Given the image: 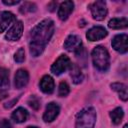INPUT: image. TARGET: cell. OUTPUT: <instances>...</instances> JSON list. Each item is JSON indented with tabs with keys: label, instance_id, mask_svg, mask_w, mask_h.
<instances>
[{
	"label": "cell",
	"instance_id": "6",
	"mask_svg": "<svg viewBox=\"0 0 128 128\" xmlns=\"http://www.w3.org/2000/svg\"><path fill=\"white\" fill-rule=\"evenodd\" d=\"M128 36L126 34H119L116 35L113 40H112V47L114 48V50H116L117 52L124 54L128 51Z\"/></svg>",
	"mask_w": 128,
	"mask_h": 128
},
{
	"label": "cell",
	"instance_id": "23",
	"mask_svg": "<svg viewBox=\"0 0 128 128\" xmlns=\"http://www.w3.org/2000/svg\"><path fill=\"white\" fill-rule=\"evenodd\" d=\"M14 60L17 63L24 62V60H25V52H24V49L23 48H19L16 51V53L14 54Z\"/></svg>",
	"mask_w": 128,
	"mask_h": 128
},
{
	"label": "cell",
	"instance_id": "22",
	"mask_svg": "<svg viewBox=\"0 0 128 128\" xmlns=\"http://www.w3.org/2000/svg\"><path fill=\"white\" fill-rule=\"evenodd\" d=\"M69 91H70L69 85L66 82H61L59 84V88H58V94H59V96L65 97V96H67L69 94Z\"/></svg>",
	"mask_w": 128,
	"mask_h": 128
},
{
	"label": "cell",
	"instance_id": "8",
	"mask_svg": "<svg viewBox=\"0 0 128 128\" xmlns=\"http://www.w3.org/2000/svg\"><path fill=\"white\" fill-rule=\"evenodd\" d=\"M81 45H82V42H81V38L78 36V35H75V34H71L69 35L65 42H64V48L68 51H73V52H76L78 51L80 48H81Z\"/></svg>",
	"mask_w": 128,
	"mask_h": 128
},
{
	"label": "cell",
	"instance_id": "7",
	"mask_svg": "<svg viewBox=\"0 0 128 128\" xmlns=\"http://www.w3.org/2000/svg\"><path fill=\"white\" fill-rule=\"evenodd\" d=\"M22 33H23V23L21 21H16L6 33L5 39L9 41H17L22 36Z\"/></svg>",
	"mask_w": 128,
	"mask_h": 128
},
{
	"label": "cell",
	"instance_id": "30",
	"mask_svg": "<svg viewBox=\"0 0 128 128\" xmlns=\"http://www.w3.org/2000/svg\"><path fill=\"white\" fill-rule=\"evenodd\" d=\"M123 128H128V125H127V124H126V125H124V127H123Z\"/></svg>",
	"mask_w": 128,
	"mask_h": 128
},
{
	"label": "cell",
	"instance_id": "27",
	"mask_svg": "<svg viewBox=\"0 0 128 128\" xmlns=\"http://www.w3.org/2000/svg\"><path fill=\"white\" fill-rule=\"evenodd\" d=\"M56 6H57V2H51V3H49V5H48L50 11H54Z\"/></svg>",
	"mask_w": 128,
	"mask_h": 128
},
{
	"label": "cell",
	"instance_id": "20",
	"mask_svg": "<svg viewBox=\"0 0 128 128\" xmlns=\"http://www.w3.org/2000/svg\"><path fill=\"white\" fill-rule=\"evenodd\" d=\"M9 71L3 67H0V86L5 87L9 84Z\"/></svg>",
	"mask_w": 128,
	"mask_h": 128
},
{
	"label": "cell",
	"instance_id": "18",
	"mask_svg": "<svg viewBox=\"0 0 128 128\" xmlns=\"http://www.w3.org/2000/svg\"><path fill=\"white\" fill-rule=\"evenodd\" d=\"M108 26L111 29H123L128 26L127 18H113L109 21Z\"/></svg>",
	"mask_w": 128,
	"mask_h": 128
},
{
	"label": "cell",
	"instance_id": "2",
	"mask_svg": "<svg viewBox=\"0 0 128 128\" xmlns=\"http://www.w3.org/2000/svg\"><path fill=\"white\" fill-rule=\"evenodd\" d=\"M96 122V111L93 107L82 109L76 116L75 128H94Z\"/></svg>",
	"mask_w": 128,
	"mask_h": 128
},
{
	"label": "cell",
	"instance_id": "13",
	"mask_svg": "<svg viewBox=\"0 0 128 128\" xmlns=\"http://www.w3.org/2000/svg\"><path fill=\"white\" fill-rule=\"evenodd\" d=\"M28 81H29L28 72L24 69H19L15 74V80H14L15 87L18 89H21L27 85Z\"/></svg>",
	"mask_w": 128,
	"mask_h": 128
},
{
	"label": "cell",
	"instance_id": "5",
	"mask_svg": "<svg viewBox=\"0 0 128 128\" xmlns=\"http://www.w3.org/2000/svg\"><path fill=\"white\" fill-rule=\"evenodd\" d=\"M71 65V61L67 55H60L56 61L51 66V72L55 75H60L63 72H65L67 69H69Z\"/></svg>",
	"mask_w": 128,
	"mask_h": 128
},
{
	"label": "cell",
	"instance_id": "17",
	"mask_svg": "<svg viewBox=\"0 0 128 128\" xmlns=\"http://www.w3.org/2000/svg\"><path fill=\"white\" fill-rule=\"evenodd\" d=\"M11 117H12V119L16 123H22V122H25L27 120V118H28V112L23 107H19V108H17L12 113Z\"/></svg>",
	"mask_w": 128,
	"mask_h": 128
},
{
	"label": "cell",
	"instance_id": "16",
	"mask_svg": "<svg viewBox=\"0 0 128 128\" xmlns=\"http://www.w3.org/2000/svg\"><path fill=\"white\" fill-rule=\"evenodd\" d=\"M69 69H70V76H71V78H72V81H73L75 84L81 83L82 80H83V78H84V76H83V74H82L80 68H79L76 64H72V63H71Z\"/></svg>",
	"mask_w": 128,
	"mask_h": 128
},
{
	"label": "cell",
	"instance_id": "12",
	"mask_svg": "<svg viewBox=\"0 0 128 128\" xmlns=\"http://www.w3.org/2000/svg\"><path fill=\"white\" fill-rule=\"evenodd\" d=\"M39 86H40V89L42 92H44L46 94H51L54 91L55 83H54L53 78L50 75H45L41 78Z\"/></svg>",
	"mask_w": 128,
	"mask_h": 128
},
{
	"label": "cell",
	"instance_id": "26",
	"mask_svg": "<svg viewBox=\"0 0 128 128\" xmlns=\"http://www.w3.org/2000/svg\"><path fill=\"white\" fill-rule=\"evenodd\" d=\"M18 3H20V1L19 0H13V1H10V0H3V4H5V5H16V4H18Z\"/></svg>",
	"mask_w": 128,
	"mask_h": 128
},
{
	"label": "cell",
	"instance_id": "19",
	"mask_svg": "<svg viewBox=\"0 0 128 128\" xmlns=\"http://www.w3.org/2000/svg\"><path fill=\"white\" fill-rule=\"evenodd\" d=\"M123 116H124V112H123V109L121 107H117V108H115L114 110H112L110 112L111 120L115 125H118V124L121 123V121L123 119Z\"/></svg>",
	"mask_w": 128,
	"mask_h": 128
},
{
	"label": "cell",
	"instance_id": "29",
	"mask_svg": "<svg viewBox=\"0 0 128 128\" xmlns=\"http://www.w3.org/2000/svg\"><path fill=\"white\" fill-rule=\"evenodd\" d=\"M28 128H38V127H35V126H30V127H28Z\"/></svg>",
	"mask_w": 128,
	"mask_h": 128
},
{
	"label": "cell",
	"instance_id": "15",
	"mask_svg": "<svg viewBox=\"0 0 128 128\" xmlns=\"http://www.w3.org/2000/svg\"><path fill=\"white\" fill-rule=\"evenodd\" d=\"M110 87L112 88V90H114L115 92L118 93L119 97L123 101H127V99H128V93H127V86L125 84L120 83V82H115V83H112L110 85Z\"/></svg>",
	"mask_w": 128,
	"mask_h": 128
},
{
	"label": "cell",
	"instance_id": "21",
	"mask_svg": "<svg viewBox=\"0 0 128 128\" xmlns=\"http://www.w3.org/2000/svg\"><path fill=\"white\" fill-rule=\"evenodd\" d=\"M36 5L34 3H31V2H24L22 4V6L20 7V12L21 13H27V12H34L36 11Z\"/></svg>",
	"mask_w": 128,
	"mask_h": 128
},
{
	"label": "cell",
	"instance_id": "3",
	"mask_svg": "<svg viewBox=\"0 0 128 128\" xmlns=\"http://www.w3.org/2000/svg\"><path fill=\"white\" fill-rule=\"evenodd\" d=\"M92 61L94 66L100 71H106L110 66V56L104 46L98 45L92 51Z\"/></svg>",
	"mask_w": 128,
	"mask_h": 128
},
{
	"label": "cell",
	"instance_id": "10",
	"mask_svg": "<svg viewBox=\"0 0 128 128\" xmlns=\"http://www.w3.org/2000/svg\"><path fill=\"white\" fill-rule=\"evenodd\" d=\"M60 112V107L58 104L51 102L46 106L45 112L43 114V120L45 122H52L53 120H55V118L58 116Z\"/></svg>",
	"mask_w": 128,
	"mask_h": 128
},
{
	"label": "cell",
	"instance_id": "24",
	"mask_svg": "<svg viewBox=\"0 0 128 128\" xmlns=\"http://www.w3.org/2000/svg\"><path fill=\"white\" fill-rule=\"evenodd\" d=\"M28 104H29L30 107H32V108L35 109V110H38L39 107H40V101H39V99L36 98L35 96H32V97L29 99Z\"/></svg>",
	"mask_w": 128,
	"mask_h": 128
},
{
	"label": "cell",
	"instance_id": "1",
	"mask_svg": "<svg viewBox=\"0 0 128 128\" xmlns=\"http://www.w3.org/2000/svg\"><path fill=\"white\" fill-rule=\"evenodd\" d=\"M54 33V22L51 19H44L39 22L31 32L30 53L32 56H39L45 49L46 44Z\"/></svg>",
	"mask_w": 128,
	"mask_h": 128
},
{
	"label": "cell",
	"instance_id": "25",
	"mask_svg": "<svg viewBox=\"0 0 128 128\" xmlns=\"http://www.w3.org/2000/svg\"><path fill=\"white\" fill-rule=\"evenodd\" d=\"M0 128H11V124L8 120L3 119L0 121Z\"/></svg>",
	"mask_w": 128,
	"mask_h": 128
},
{
	"label": "cell",
	"instance_id": "11",
	"mask_svg": "<svg viewBox=\"0 0 128 128\" xmlns=\"http://www.w3.org/2000/svg\"><path fill=\"white\" fill-rule=\"evenodd\" d=\"M74 9V3L72 1H64L59 5L58 8V17L60 20L65 21L70 16Z\"/></svg>",
	"mask_w": 128,
	"mask_h": 128
},
{
	"label": "cell",
	"instance_id": "4",
	"mask_svg": "<svg viewBox=\"0 0 128 128\" xmlns=\"http://www.w3.org/2000/svg\"><path fill=\"white\" fill-rule=\"evenodd\" d=\"M90 10H91V14L92 17L95 20L101 21L103 20L106 15H107V6H106V2L103 0H97L95 2H93L90 5Z\"/></svg>",
	"mask_w": 128,
	"mask_h": 128
},
{
	"label": "cell",
	"instance_id": "9",
	"mask_svg": "<svg viewBox=\"0 0 128 128\" xmlns=\"http://www.w3.org/2000/svg\"><path fill=\"white\" fill-rule=\"evenodd\" d=\"M106 36H107V31L102 26H94L91 29H89L87 34H86L87 39L92 41V42L101 40Z\"/></svg>",
	"mask_w": 128,
	"mask_h": 128
},
{
	"label": "cell",
	"instance_id": "14",
	"mask_svg": "<svg viewBox=\"0 0 128 128\" xmlns=\"http://www.w3.org/2000/svg\"><path fill=\"white\" fill-rule=\"evenodd\" d=\"M15 20H16V17L13 13H11L9 11L3 12L0 17V33L4 32L8 28V26Z\"/></svg>",
	"mask_w": 128,
	"mask_h": 128
},
{
	"label": "cell",
	"instance_id": "28",
	"mask_svg": "<svg viewBox=\"0 0 128 128\" xmlns=\"http://www.w3.org/2000/svg\"><path fill=\"white\" fill-rule=\"evenodd\" d=\"M7 97V92L5 90H0V100Z\"/></svg>",
	"mask_w": 128,
	"mask_h": 128
}]
</instances>
